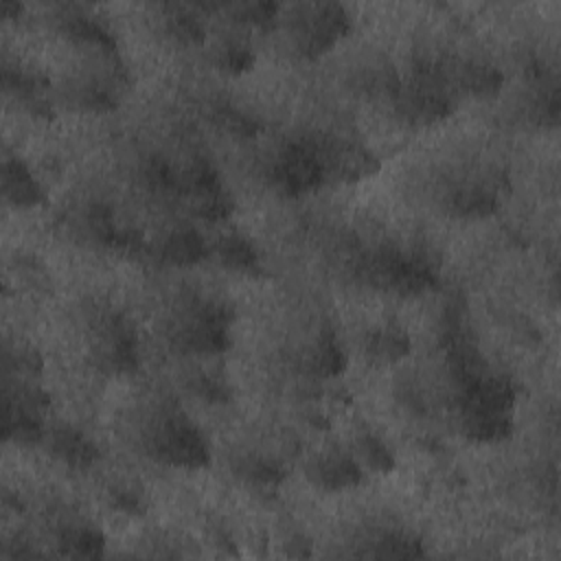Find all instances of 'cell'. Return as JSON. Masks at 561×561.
Returning <instances> with one entry per match:
<instances>
[{
    "mask_svg": "<svg viewBox=\"0 0 561 561\" xmlns=\"http://www.w3.org/2000/svg\"><path fill=\"white\" fill-rule=\"evenodd\" d=\"M278 24L296 55L316 57L351 28V15L340 2H298L280 4Z\"/></svg>",
    "mask_w": 561,
    "mask_h": 561,
    "instance_id": "6da1fadb",
    "label": "cell"
},
{
    "mask_svg": "<svg viewBox=\"0 0 561 561\" xmlns=\"http://www.w3.org/2000/svg\"><path fill=\"white\" fill-rule=\"evenodd\" d=\"M142 440L151 458L169 465L202 467L208 460L204 436L191 419L171 408H160L158 414H151Z\"/></svg>",
    "mask_w": 561,
    "mask_h": 561,
    "instance_id": "7a4b0ae2",
    "label": "cell"
},
{
    "mask_svg": "<svg viewBox=\"0 0 561 561\" xmlns=\"http://www.w3.org/2000/svg\"><path fill=\"white\" fill-rule=\"evenodd\" d=\"M401 114L412 123H436L454 110V88L440 66H421L399 77L392 92Z\"/></svg>",
    "mask_w": 561,
    "mask_h": 561,
    "instance_id": "3957f363",
    "label": "cell"
},
{
    "mask_svg": "<svg viewBox=\"0 0 561 561\" xmlns=\"http://www.w3.org/2000/svg\"><path fill=\"white\" fill-rule=\"evenodd\" d=\"M88 351L94 366L107 373H125L138 364L134 329L116 311H105L90 324Z\"/></svg>",
    "mask_w": 561,
    "mask_h": 561,
    "instance_id": "277c9868",
    "label": "cell"
},
{
    "mask_svg": "<svg viewBox=\"0 0 561 561\" xmlns=\"http://www.w3.org/2000/svg\"><path fill=\"white\" fill-rule=\"evenodd\" d=\"M267 178L283 193H305L322 180V164L313 140H285L267 160Z\"/></svg>",
    "mask_w": 561,
    "mask_h": 561,
    "instance_id": "5b68a950",
    "label": "cell"
},
{
    "mask_svg": "<svg viewBox=\"0 0 561 561\" xmlns=\"http://www.w3.org/2000/svg\"><path fill=\"white\" fill-rule=\"evenodd\" d=\"M302 469L307 480L324 491L351 489L362 480L364 473L351 449L340 443H324L309 451Z\"/></svg>",
    "mask_w": 561,
    "mask_h": 561,
    "instance_id": "8992f818",
    "label": "cell"
},
{
    "mask_svg": "<svg viewBox=\"0 0 561 561\" xmlns=\"http://www.w3.org/2000/svg\"><path fill=\"white\" fill-rule=\"evenodd\" d=\"M313 142L318 149L324 178L359 180L379 169L377 156L357 140L327 138V140H313Z\"/></svg>",
    "mask_w": 561,
    "mask_h": 561,
    "instance_id": "52a82bcc",
    "label": "cell"
},
{
    "mask_svg": "<svg viewBox=\"0 0 561 561\" xmlns=\"http://www.w3.org/2000/svg\"><path fill=\"white\" fill-rule=\"evenodd\" d=\"M202 44H204L208 61L224 72L239 75V72L248 70L254 61V50H252L250 39L241 31V26L234 22H232V26L208 28Z\"/></svg>",
    "mask_w": 561,
    "mask_h": 561,
    "instance_id": "ba28073f",
    "label": "cell"
},
{
    "mask_svg": "<svg viewBox=\"0 0 561 561\" xmlns=\"http://www.w3.org/2000/svg\"><path fill=\"white\" fill-rule=\"evenodd\" d=\"M145 250L160 261L186 265L206 256L208 243L188 224H171L158 232L156 239L145 237Z\"/></svg>",
    "mask_w": 561,
    "mask_h": 561,
    "instance_id": "9c48e42d",
    "label": "cell"
},
{
    "mask_svg": "<svg viewBox=\"0 0 561 561\" xmlns=\"http://www.w3.org/2000/svg\"><path fill=\"white\" fill-rule=\"evenodd\" d=\"M215 2H162L158 13L164 31L182 44H202L208 26L206 18L213 13Z\"/></svg>",
    "mask_w": 561,
    "mask_h": 561,
    "instance_id": "30bf717a",
    "label": "cell"
},
{
    "mask_svg": "<svg viewBox=\"0 0 561 561\" xmlns=\"http://www.w3.org/2000/svg\"><path fill=\"white\" fill-rule=\"evenodd\" d=\"M454 92H469L476 96L495 94L504 81L497 66L484 59H458L440 66Z\"/></svg>",
    "mask_w": 561,
    "mask_h": 561,
    "instance_id": "8fae6325",
    "label": "cell"
},
{
    "mask_svg": "<svg viewBox=\"0 0 561 561\" xmlns=\"http://www.w3.org/2000/svg\"><path fill=\"white\" fill-rule=\"evenodd\" d=\"M42 440L46 449L64 465L75 469H85L96 460V447L81 430L68 423H57L44 430Z\"/></svg>",
    "mask_w": 561,
    "mask_h": 561,
    "instance_id": "7c38bea8",
    "label": "cell"
},
{
    "mask_svg": "<svg viewBox=\"0 0 561 561\" xmlns=\"http://www.w3.org/2000/svg\"><path fill=\"white\" fill-rule=\"evenodd\" d=\"M180 195H182L186 208L195 217H202L206 221H219V219L228 217V213L232 208V197L224 188L217 173L191 184Z\"/></svg>",
    "mask_w": 561,
    "mask_h": 561,
    "instance_id": "4fadbf2b",
    "label": "cell"
},
{
    "mask_svg": "<svg viewBox=\"0 0 561 561\" xmlns=\"http://www.w3.org/2000/svg\"><path fill=\"white\" fill-rule=\"evenodd\" d=\"M0 180H2V195L7 202L13 206H35L42 202L44 191L37 182V178L28 171V167L18 158L11 156L7 149L2 153V169H0Z\"/></svg>",
    "mask_w": 561,
    "mask_h": 561,
    "instance_id": "5bb4252c",
    "label": "cell"
},
{
    "mask_svg": "<svg viewBox=\"0 0 561 561\" xmlns=\"http://www.w3.org/2000/svg\"><path fill=\"white\" fill-rule=\"evenodd\" d=\"M55 541L70 557H99L103 550V535L81 517H61L55 526Z\"/></svg>",
    "mask_w": 561,
    "mask_h": 561,
    "instance_id": "9a60e30c",
    "label": "cell"
},
{
    "mask_svg": "<svg viewBox=\"0 0 561 561\" xmlns=\"http://www.w3.org/2000/svg\"><path fill=\"white\" fill-rule=\"evenodd\" d=\"M300 364L316 377H331L344 368L346 353L331 331H320L300 351Z\"/></svg>",
    "mask_w": 561,
    "mask_h": 561,
    "instance_id": "2e32d148",
    "label": "cell"
},
{
    "mask_svg": "<svg viewBox=\"0 0 561 561\" xmlns=\"http://www.w3.org/2000/svg\"><path fill=\"white\" fill-rule=\"evenodd\" d=\"M353 458L359 462L362 469L375 471V473H386L394 465V456L390 447L383 443L379 434H375L370 427L359 425L357 430L351 432L348 445Z\"/></svg>",
    "mask_w": 561,
    "mask_h": 561,
    "instance_id": "e0dca14e",
    "label": "cell"
},
{
    "mask_svg": "<svg viewBox=\"0 0 561 561\" xmlns=\"http://www.w3.org/2000/svg\"><path fill=\"white\" fill-rule=\"evenodd\" d=\"M410 348L408 333L394 322H381L366 333L364 351L379 364H392L401 359Z\"/></svg>",
    "mask_w": 561,
    "mask_h": 561,
    "instance_id": "ac0fdd59",
    "label": "cell"
},
{
    "mask_svg": "<svg viewBox=\"0 0 561 561\" xmlns=\"http://www.w3.org/2000/svg\"><path fill=\"white\" fill-rule=\"evenodd\" d=\"M215 13L228 15L226 20L239 26L267 28L278 22L280 4L270 0H239V2H215Z\"/></svg>",
    "mask_w": 561,
    "mask_h": 561,
    "instance_id": "d6986e66",
    "label": "cell"
},
{
    "mask_svg": "<svg viewBox=\"0 0 561 561\" xmlns=\"http://www.w3.org/2000/svg\"><path fill=\"white\" fill-rule=\"evenodd\" d=\"M213 250H215L217 259L234 272H256L259 270V252H256L254 243L237 230L224 232L215 241Z\"/></svg>",
    "mask_w": 561,
    "mask_h": 561,
    "instance_id": "ffe728a7",
    "label": "cell"
},
{
    "mask_svg": "<svg viewBox=\"0 0 561 561\" xmlns=\"http://www.w3.org/2000/svg\"><path fill=\"white\" fill-rule=\"evenodd\" d=\"M42 359L35 348L15 344V346H4V368L7 373H15L18 377H33L39 373Z\"/></svg>",
    "mask_w": 561,
    "mask_h": 561,
    "instance_id": "44dd1931",
    "label": "cell"
},
{
    "mask_svg": "<svg viewBox=\"0 0 561 561\" xmlns=\"http://www.w3.org/2000/svg\"><path fill=\"white\" fill-rule=\"evenodd\" d=\"M18 11H20V4H18V2L2 0V13H4V18H13V13L18 15Z\"/></svg>",
    "mask_w": 561,
    "mask_h": 561,
    "instance_id": "7402d4cb",
    "label": "cell"
}]
</instances>
